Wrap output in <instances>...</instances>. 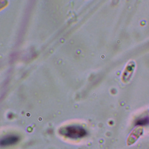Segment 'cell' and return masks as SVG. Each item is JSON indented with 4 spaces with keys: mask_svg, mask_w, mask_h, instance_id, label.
<instances>
[{
    "mask_svg": "<svg viewBox=\"0 0 149 149\" xmlns=\"http://www.w3.org/2000/svg\"><path fill=\"white\" fill-rule=\"evenodd\" d=\"M60 132L62 135L66 137L72 139H79L83 138L86 135V132L85 129L76 126H72L65 127L60 130Z\"/></svg>",
    "mask_w": 149,
    "mask_h": 149,
    "instance_id": "1",
    "label": "cell"
},
{
    "mask_svg": "<svg viewBox=\"0 0 149 149\" xmlns=\"http://www.w3.org/2000/svg\"><path fill=\"white\" fill-rule=\"evenodd\" d=\"M142 128L141 127L137 128L133 131L127 140L128 145L133 144L137 140L138 138L142 134Z\"/></svg>",
    "mask_w": 149,
    "mask_h": 149,
    "instance_id": "2",
    "label": "cell"
},
{
    "mask_svg": "<svg viewBox=\"0 0 149 149\" xmlns=\"http://www.w3.org/2000/svg\"><path fill=\"white\" fill-rule=\"evenodd\" d=\"M19 140V138L17 136H9L4 138L1 141V145L3 147L9 146L17 143Z\"/></svg>",
    "mask_w": 149,
    "mask_h": 149,
    "instance_id": "3",
    "label": "cell"
},
{
    "mask_svg": "<svg viewBox=\"0 0 149 149\" xmlns=\"http://www.w3.org/2000/svg\"><path fill=\"white\" fill-rule=\"evenodd\" d=\"M149 123V118L146 117L143 118L139 119L136 122V125L144 126L146 125Z\"/></svg>",
    "mask_w": 149,
    "mask_h": 149,
    "instance_id": "4",
    "label": "cell"
}]
</instances>
